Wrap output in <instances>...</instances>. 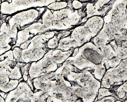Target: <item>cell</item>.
<instances>
[{"label":"cell","instance_id":"6da1fadb","mask_svg":"<svg viewBox=\"0 0 127 102\" xmlns=\"http://www.w3.org/2000/svg\"><path fill=\"white\" fill-rule=\"evenodd\" d=\"M64 77L70 82L74 95L83 102H94L100 87V82L95 79L90 71H71Z\"/></svg>","mask_w":127,"mask_h":102},{"label":"cell","instance_id":"7a4b0ae2","mask_svg":"<svg viewBox=\"0 0 127 102\" xmlns=\"http://www.w3.org/2000/svg\"><path fill=\"white\" fill-rule=\"evenodd\" d=\"M74 48L68 51L59 49H49L44 56L37 62H31L29 69V76L31 79L54 72L61 67L72 54Z\"/></svg>","mask_w":127,"mask_h":102},{"label":"cell","instance_id":"3957f363","mask_svg":"<svg viewBox=\"0 0 127 102\" xmlns=\"http://www.w3.org/2000/svg\"><path fill=\"white\" fill-rule=\"evenodd\" d=\"M101 50L92 42H88L80 48H76L71 56L65 61L81 71H93L94 67L102 62Z\"/></svg>","mask_w":127,"mask_h":102},{"label":"cell","instance_id":"277c9868","mask_svg":"<svg viewBox=\"0 0 127 102\" xmlns=\"http://www.w3.org/2000/svg\"><path fill=\"white\" fill-rule=\"evenodd\" d=\"M23 80L19 62L8 58L0 61V92L8 93Z\"/></svg>","mask_w":127,"mask_h":102},{"label":"cell","instance_id":"5b68a950","mask_svg":"<svg viewBox=\"0 0 127 102\" xmlns=\"http://www.w3.org/2000/svg\"><path fill=\"white\" fill-rule=\"evenodd\" d=\"M58 32L54 31L47 32L32 38L28 47L22 50L20 62L27 63L37 62L41 59L49 50L46 47L47 42Z\"/></svg>","mask_w":127,"mask_h":102},{"label":"cell","instance_id":"8992f818","mask_svg":"<svg viewBox=\"0 0 127 102\" xmlns=\"http://www.w3.org/2000/svg\"><path fill=\"white\" fill-rule=\"evenodd\" d=\"M103 24L102 17L93 16L88 19L84 25L75 28L70 35V39L75 42L78 48L80 47L96 36Z\"/></svg>","mask_w":127,"mask_h":102},{"label":"cell","instance_id":"52a82bcc","mask_svg":"<svg viewBox=\"0 0 127 102\" xmlns=\"http://www.w3.org/2000/svg\"><path fill=\"white\" fill-rule=\"evenodd\" d=\"M47 0H12L11 3L7 1L1 2L0 12L2 14L11 15L18 11L32 8L46 7Z\"/></svg>","mask_w":127,"mask_h":102},{"label":"cell","instance_id":"ba28073f","mask_svg":"<svg viewBox=\"0 0 127 102\" xmlns=\"http://www.w3.org/2000/svg\"><path fill=\"white\" fill-rule=\"evenodd\" d=\"M41 16L36 9L32 8L25 11L16 12L8 21L10 27L16 25L18 30H21L33 23L38 21Z\"/></svg>","mask_w":127,"mask_h":102},{"label":"cell","instance_id":"9c48e42d","mask_svg":"<svg viewBox=\"0 0 127 102\" xmlns=\"http://www.w3.org/2000/svg\"><path fill=\"white\" fill-rule=\"evenodd\" d=\"M127 59H125L117 67L108 69L101 80L108 83L110 89L121 85L127 81Z\"/></svg>","mask_w":127,"mask_h":102},{"label":"cell","instance_id":"30bf717a","mask_svg":"<svg viewBox=\"0 0 127 102\" xmlns=\"http://www.w3.org/2000/svg\"><path fill=\"white\" fill-rule=\"evenodd\" d=\"M33 92L26 82H20L16 88L7 93L5 102H30Z\"/></svg>","mask_w":127,"mask_h":102},{"label":"cell","instance_id":"8fae6325","mask_svg":"<svg viewBox=\"0 0 127 102\" xmlns=\"http://www.w3.org/2000/svg\"><path fill=\"white\" fill-rule=\"evenodd\" d=\"M18 29L14 25L7 33L0 32V55L11 50L16 44Z\"/></svg>","mask_w":127,"mask_h":102},{"label":"cell","instance_id":"7c38bea8","mask_svg":"<svg viewBox=\"0 0 127 102\" xmlns=\"http://www.w3.org/2000/svg\"><path fill=\"white\" fill-rule=\"evenodd\" d=\"M78 48L75 42L70 39V36L64 37L59 41L58 47L56 49L68 51L72 48Z\"/></svg>","mask_w":127,"mask_h":102},{"label":"cell","instance_id":"4fadbf2b","mask_svg":"<svg viewBox=\"0 0 127 102\" xmlns=\"http://www.w3.org/2000/svg\"><path fill=\"white\" fill-rule=\"evenodd\" d=\"M110 90L114 91L116 94V99L124 102L127 99V82H125L122 85L118 87H114Z\"/></svg>","mask_w":127,"mask_h":102},{"label":"cell","instance_id":"5bb4252c","mask_svg":"<svg viewBox=\"0 0 127 102\" xmlns=\"http://www.w3.org/2000/svg\"><path fill=\"white\" fill-rule=\"evenodd\" d=\"M30 102H52L48 92L37 90L33 93Z\"/></svg>","mask_w":127,"mask_h":102},{"label":"cell","instance_id":"9a60e30c","mask_svg":"<svg viewBox=\"0 0 127 102\" xmlns=\"http://www.w3.org/2000/svg\"><path fill=\"white\" fill-rule=\"evenodd\" d=\"M106 69L104 66V64L101 63L97 65L93 70V72H91L94 78L98 81H101L104 76V74L106 72Z\"/></svg>","mask_w":127,"mask_h":102},{"label":"cell","instance_id":"2e32d148","mask_svg":"<svg viewBox=\"0 0 127 102\" xmlns=\"http://www.w3.org/2000/svg\"><path fill=\"white\" fill-rule=\"evenodd\" d=\"M68 1H56L51 3L46 6L47 9L52 11H58L67 7Z\"/></svg>","mask_w":127,"mask_h":102},{"label":"cell","instance_id":"e0dca14e","mask_svg":"<svg viewBox=\"0 0 127 102\" xmlns=\"http://www.w3.org/2000/svg\"><path fill=\"white\" fill-rule=\"evenodd\" d=\"M109 96H112L116 98L115 93L110 89L100 87L98 89V96L96 97L95 101L99 100L105 97Z\"/></svg>","mask_w":127,"mask_h":102},{"label":"cell","instance_id":"ac0fdd59","mask_svg":"<svg viewBox=\"0 0 127 102\" xmlns=\"http://www.w3.org/2000/svg\"><path fill=\"white\" fill-rule=\"evenodd\" d=\"M31 62L25 63L24 65L20 67L21 73L23 75V81L27 82L29 77V69L31 65Z\"/></svg>","mask_w":127,"mask_h":102},{"label":"cell","instance_id":"d6986e66","mask_svg":"<svg viewBox=\"0 0 127 102\" xmlns=\"http://www.w3.org/2000/svg\"><path fill=\"white\" fill-rule=\"evenodd\" d=\"M12 51L14 59L15 60L16 62H20L22 54V49H21L19 47H16L12 49Z\"/></svg>","mask_w":127,"mask_h":102},{"label":"cell","instance_id":"ffe728a7","mask_svg":"<svg viewBox=\"0 0 127 102\" xmlns=\"http://www.w3.org/2000/svg\"><path fill=\"white\" fill-rule=\"evenodd\" d=\"M87 3H82L78 0H71V5L73 9L75 10H78L81 9L86 5Z\"/></svg>","mask_w":127,"mask_h":102},{"label":"cell","instance_id":"44dd1931","mask_svg":"<svg viewBox=\"0 0 127 102\" xmlns=\"http://www.w3.org/2000/svg\"><path fill=\"white\" fill-rule=\"evenodd\" d=\"M117 100L114 97L112 96L105 97L99 100L95 101L94 102H115Z\"/></svg>","mask_w":127,"mask_h":102},{"label":"cell","instance_id":"7402d4cb","mask_svg":"<svg viewBox=\"0 0 127 102\" xmlns=\"http://www.w3.org/2000/svg\"><path fill=\"white\" fill-rule=\"evenodd\" d=\"M30 44V40H28V41L24 42V43L22 44V45H21L19 47L21 49H22V50L25 49H26L28 47V46H29Z\"/></svg>","mask_w":127,"mask_h":102},{"label":"cell","instance_id":"603a6c76","mask_svg":"<svg viewBox=\"0 0 127 102\" xmlns=\"http://www.w3.org/2000/svg\"><path fill=\"white\" fill-rule=\"evenodd\" d=\"M26 82H27V84H28L29 86L31 87L32 90L33 91V92L34 91V87L33 85V81H32V80L30 78L29 76V77H28V79L27 80V81Z\"/></svg>","mask_w":127,"mask_h":102},{"label":"cell","instance_id":"cb8c5ba5","mask_svg":"<svg viewBox=\"0 0 127 102\" xmlns=\"http://www.w3.org/2000/svg\"><path fill=\"white\" fill-rule=\"evenodd\" d=\"M80 1H81L82 3H87L88 2H95L96 1H97V0H78Z\"/></svg>","mask_w":127,"mask_h":102},{"label":"cell","instance_id":"d4e9b609","mask_svg":"<svg viewBox=\"0 0 127 102\" xmlns=\"http://www.w3.org/2000/svg\"><path fill=\"white\" fill-rule=\"evenodd\" d=\"M0 102H5V100L3 98L0 96Z\"/></svg>","mask_w":127,"mask_h":102},{"label":"cell","instance_id":"484cf974","mask_svg":"<svg viewBox=\"0 0 127 102\" xmlns=\"http://www.w3.org/2000/svg\"><path fill=\"white\" fill-rule=\"evenodd\" d=\"M75 102H83L82 101V100H81V98H79V99H78L77 100H76Z\"/></svg>","mask_w":127,"mask_h":102},{"label":"cell","instance_id":"4316f807","mask_svg":"<svg viewBox=\"0 0 127 102\" xmlns=\"http://www.w3.org/2000/svg\"><path fill=\"white\" fill-rule=\"evenodd\" d=\"M115 102H123L121 101H120V100H117V101H116ZM123 102H127V100H125V101H124Z\"/></svg>","mask_w":127,"mask_h":102},{"label":"cell","instance_id":"83f0119b","mask_svg":"<svg viewBox=\"0 0 127 102\" xmlns=\"http://www.w3.org/2000/svg\"><path fill=\"white\" fill-rule=\"evenodd\" d=\"M1 0H0V6H1Z\"/></svg>","mask_w":127,"mask_h":102},{"label":"cell","instance_id":"f1b7e54d","mask_svg":"<svg viewBox=\"0 0 127 102\" xmlns=\"http://www.w3.org/2000/svg\"><path fill=\"white\" fill-rule=\"evenodd\" d=\"M0 14H1V13H0Z\"/></svg>","mask_w":127,"mask_h":102}]
</instances>
